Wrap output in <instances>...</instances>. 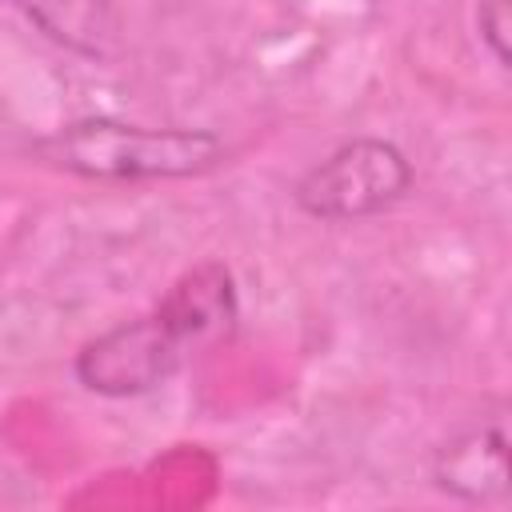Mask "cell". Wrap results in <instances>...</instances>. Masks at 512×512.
Masks as SVG:
<instances>
[{
	"label": "cell",
	"mask_w": 512,
	"mask_h": 512,
	"mask_svg": "<svg viewBox=\"0 0 512 512\" xmlns=\"http://www.w3.org/2000/svg\"><path fill=\"white\" fill-rule=\"evenodd\" d=\"M432 480L460 504L508 500V424L504 416H480L448 436L432 456Z\"/></svg>",
	"instance_id": "277c9868"
},
{
	"label": "cell",
	"mask_w": 512,
	"mask_h": 512,
	"mask_svg": "<svg viewBox=\"0 0 512 512\" xmlns=\"http://www.w3.org/2000/svg\"><path fill=\"white\" fill-rule=\"evenodd\" d=\"M408 188L412 160L400 152V144L384 136H352L292 184V200L312 220L344 224L388 212Z\"/></svg>",
	"instance_id": "7a4b0ae2"
},
{
	"label": "cell",
	"mask_w": 512,
	"mask_h": 512,
	"mask_svg": "<svg viewBox=\"0 0 512 512\" xmlns=\"http://www.w3.org/2000/svg\"><path fill=\"white\" fill-rule=\"evenodd\" d=\"M196 348H208L224 336H232L240 320V300H236V280L220 260H204L188 268L184 276L172 280L164 300L156 304Z\"/></svg>",
	"instance_id": "5b68a950"
},
{
	"label": "cell",
	"mask_w": 512,
	"mask_h": 512,
	"mask_svg": "<svg viewBox=\"0 0 512 512\" xmlns=\"http://www.w3.org/2000/svg\"><path fill=\"white\" fill-rule=\"evenodd\" d=\"M36 152L84 180H188L224 160L212 128H148L116 116H80L36 144Z\"/></svg>",
	"instance_id": "6da1fadb"
},
{
	"label": "cell",
	"mask_w": 512,
	"mask_h": 512,
	"mask_svg": "<svg viewBox=\"0 0 512 512\" xmlns=\"http://www.w3.org/2000/svg\"><path fill=\"white\" fill-rule=\"evenodd\" d=\"M476 28L488 56L508 68V0H480L476 4Z\"/></svg>",
	"instance_id": "52a82bcc"
},
{
	"label": "cell",
	"mask_w": 512,
	"mask_h": 512,
	"mask_svg": "<svg viewBox=\"0 0 512 512\" xmlns=\"http://www.w3.org/2000/svg\"><path fill=\"white\" fill-rule=\"evenodd\" d=\"M28 24H36L52 44L104 60L116 48V12L112 0H4Z\"/></svg>",
	"instance_id": "8992f818"
},
{
	"label": "cell",
	"mask_w": 512,
	"mask_h": 512,
	"mask_svg": "<svg viewBox=\"0 0 512 512\" xmlns=\"http://www.w3.org/2000/svg\"><path fill=\"white\" fill-rule=\"evenodd\" d=\"M192 352L196 344L160 308H152L80 344L72 372L88 392L108 396V400H128V396H144L160 388L164 380H172Z\"/></svg>",
	"instance_id": "3957f363"
}]
</instances>
